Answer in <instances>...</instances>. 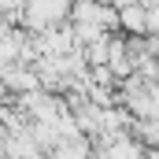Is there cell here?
<instances>
[{
  "mask_svg": "<svg viewBox=\"0 0 159 159\" xmlns=\"http://www.w3.org/2000/svg\"><path fill=\"white\" fill-rule=\"evenodd\" d=\"M89 159H96V156H89Z\"/></svg>",
  "mask_w": 159,
  "mask_h": 159,
  "instance_id": "obj_2",
  "label": "cell"
},
{
  "mask_svg": "<svg viewBox=\"0 0 159 159\" xmlns=\"http://www.w3.org/2000/svg\"><path fill=\"white\" fill-rule=\"evenodd\" d=\"M119 26L129 34H148V7H119Z\"/></svg>",
  "mask_w": 159,
  "mask_h": 159,
  "instance_id": "obj_1",
  "label": "cell"
}]
</instances>
